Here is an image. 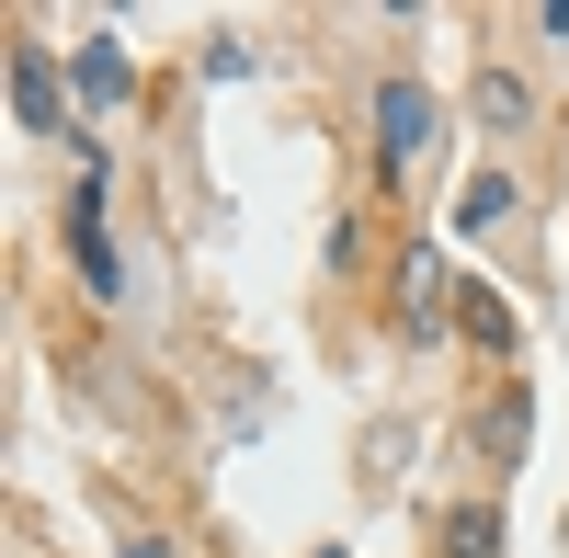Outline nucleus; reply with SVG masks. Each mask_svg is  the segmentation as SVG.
Wrapping results in <instances>:
<instances>
[{
    "label": "nucleus",
    "mask_w": 569,
    "mask_h": 558,
    "mask_svg": "<svg viewBox=\"0 0 569 558\" xmlns=\"http://www.w3.org/2000/svg\"><path fill=\"white\" fill-rule=\"evenodd\" d=\"M445 137V103H433V80H410V69H388L376 80V160L388 171H410L421 149Z\"/></svg>",
    "instance_id": "f257e3e1"
},
{
    "label": "nucleus",
    "mask_w": 569,
    "mask_h": 558,
    "mask_svg": "<svg viewBox=\"0 0 569 558\" xmlns=\"http://www.w3.org/2000/svg\"><path fill=\"white\" fill-rule=\"evenodd\" d=\"M12 126L23 137H80L69 80H58V46H34V34H12Z\"/></svg>",
    "instance_id": "f03ea898"
},
{
    "label": "nucleus",
    "mask_w": 569,
    "mask_h": 558,
    "mask_svg": "<svg viewBox=\"0 0 569 558\" xmlns=\"http://www.w3.org/2000/svg\"><path fill=\"white\" fill-rule=\"evenodd\" d=\"M58 240H69V273L91 286V308H114L126 297V262H114V228H103V195H91V182L58 206Z\"/></svg>",
    "instance_id": "7ed1b4c3"
},
{
    "label": "nucleus",
    "mask_w": 569,
    "mask_h": 558,
    "mask_svg": "<svg viewBox=\"0 0 569 558\" xmlns=\"http://www.w3.org/2000/svg\"><path fill=\"white\" fill-rule=\"evenodd\" d=\"M69 91H80V114H126V91H137L126 46H114V34H80V46H69Z\"/></svg>",
    "instance_id": "20e7f679"
},
{
    "label": "nucleus",
    "mask_w": 569,
    "mask_h": 558,
    "mask_svg": "<svg viewBox=\"0 0 569 558\" xmlns=\"http://www.w3.org/2000/svg\"><path fill=\"white\" fill-rule=\"evenodd\" d=\"M467 114H479L490 137H512V126H536V80L512 69V58H490L479 80H467Z\"/></svg>",
    "instance_id": "39448f33"
},
{
    "label": "nucleus",
    "mask_w": 569,
    "mask_h": 558,
    "mask_svg": "<svg viewBox=\"0 0 569 558\" xmlns=\"http://www.w3.org/2000/svg\"><path fill=\"white\" fill-rule=\"evenodd\" d=\"M445 558H501V501H456V514L433 525Z\"/></svg>",
    "instance_id": "423d86ee"
},
{
    "label": "nucleus",
    "mask_w": 569,
    "mask_h": 558,
    "mask_svg": "<svg viewBox=\"0 0 569 558\" xmlns=\"http://www.w3.org/2000/svg\"><path fill=\"white\" fill-rule=\"evenodd\" d=\"M512 206H525V182H512V171H479V182L456 195V228H501Z\"/></svg>",
    "instance_id": "0eeeda50"
},
{
    "label": "nucleus",
    "mask_w": 569,
    "mask_h": 558,
    "mask_svg": "<svg viewBox=\"0 0 569 558\" xmlns=\"http://www.w3.org/2000/svg\"><path fill=\"white\" fill-rule=\"evenodd\" d=\"M456 319H467V342H479V353H512V308H501L490 286H467V297H456Z\"/></svg>",
    "instance_id": "6e6552de"
},
{
    "label": "nucleus",
    "mask_w": 569,
    "mask_h": 558,
    "mask_svg": "<svg viewBox=\"0 0 569 558\" xmlns=\"http://www.w3.org/2000/svg\"><path fill=\"white\" fill-rule=\"evenodd\" d=\"M490 456H525V399H490Z\"/></svg>",
    "instance_id": "1a4fd4ad"
},
{
    "label": "nucleus",
    "mask_w": 569,
    "mask_h": 558,
    "mask_svg": "<svg viewBox=\"0 0 569 558\" xmlns=\"http://www.w3.org/2000/svg\"><path fill=\"white\" fill-rule=\"evenodd\" d=\"M126 558H182V547L171 536H126Z\"/></svg>",
    "instance_id": "9d476101"
},
{
    "label": "nucleus",
    "mask_w": 569,
    "mask_h": 558,
    "mask_svg": "<svg viewBox=\"0 0 569 558\" xmlns=\"http://www.w3.org/2000/svg\"><path fill=\"white\" fill-rule=\"evenodd\" d=\"M308 558H353V547H308Z\"/></svg>",
    "instance_id": "9b49d317"
}]
</instances>
